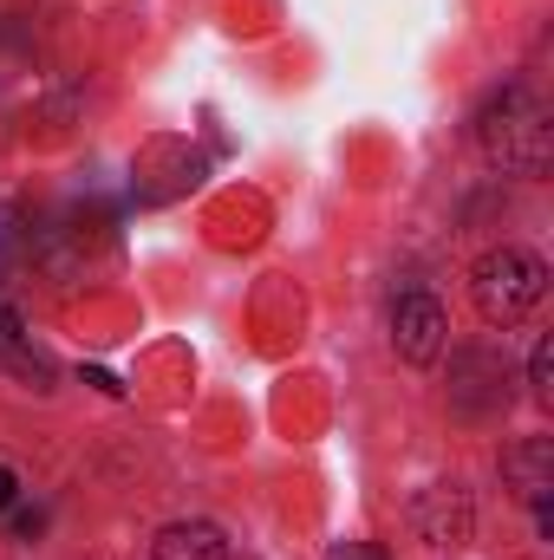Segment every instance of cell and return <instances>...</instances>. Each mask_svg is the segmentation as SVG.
<instances>
[{
    "label": "cell",
    "mask_w": 554,
    "mask_h": 560,
    "mask_svg": "<svg viewBox=\"0 0 554 560\" xmlns=\"http://www.w3.org/2000/svg\"><path fill=\"white\" fill-rule=\"evenodd\" d=\"M443 306L430 300V293H405L399 300V313H392V346H399V359H412V365H437V352H443Z\"/></svg>",
    "instance_id": "3957f363"
},
{
    "label": "cell",
    "mask_w": 554,
    "mask_h": 560,
    "mask_svg": "<svg viewBox=\"0 0 554 560\" xmlns=\"http://www.w3.org/2000/svg\"><path fill=\"white\" fill-rule=\"evenodd\" d=\"M157 560H229V541L209 522H170L157 535Z\"/></svg>",
    "instance_id": "277c9868"
},
{
    "label": "cell",
    "mask_w": 554,
    "mask_h": 560,
    "mask_svg": "<svg viewBox=\"0 0 554 560\" xmlns=\"http://www.w3.org/2000/svg\"><path fill=\"white\" fill-rule=\"evenodd\" d=\"M326 560H385V548H372V541H333Z\"/></svg>",
    "instance_id": "8992f818"
},
{
    "label": "cell",
    "mask_w": 554,
    "mask_h": 560,
    "mask_svg": "<svg viewBox=\"0 0 554 560\" xmlns=\"http://www.w3.org/2000/svg\"><path fill=\"white\" fill-rule=\"evenodd\" d=\"M529 378H535V398H549V392H554V346H549V339L535 346V359H529Z\"/></svg>",
    "instance_id": "5b68a950"
},
{
    "label": "cell",
    "mask_w": 554,
    "mask_h": 560,
    "mask_svg": "<svg viewBox=\"0 0 554 560\" xmlns=\"http://www.w3.org/2000/svg\"><path fill=\"white\" fill-rule=\"evenodd\" d=\"M470 293H476V313H483L489 326H516V319L549 293V268H542L529 248H496V255L476 261Z\"/></svg>",
    "instance_id": "7a4b0ae2"
},
{
    "label": "cell",
    "mask_w": 554,
    "mask_h": 560,
    "mask_svg": "<svg viewBox=\"0 0 554 560\" xmlns=\"http://www.w3.org/2000/svg\"><path fill=\"white\" fill-rule=\"evenodd\" d=\"M476 143L496 170L509 176H542L554 156V125L549 105L529 92V85H503L483 112H476Z\"/></svg>",
    "instance_id": "6da1fadb"
},
{
    "label": "cell",
    "mask_w": 554,
    "mask_h": 560,
    "mask_svg": "<svg viewBox=\"0 0 554 560\" xmlns=\"http://www.w3.org/2000/svg\"><path fill=\"white\" fill-rule=\"evenodd\" d=\"M13 495H20V476H13V469H0V509H13Z\"/></svg>",
    "instance_id": "52a82bcc"
}]
</instances>
